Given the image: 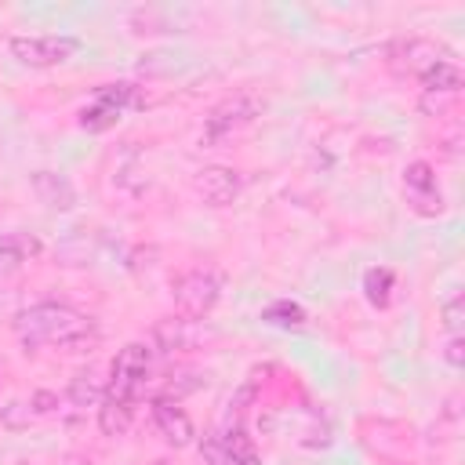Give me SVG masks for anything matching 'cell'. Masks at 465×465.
I'll list each match as a JSON object with an SVG mask.
<instances>
[{
	"label": "cell",
	"mask_w": 465,
	"mask_h": 465,
	"mask_svg": "<svg viewBox=\"0 0 465 465\" xmlns=\"http://www.w3.org/2000/svg\"><path fill=\"white\" fill-rule=\"evenodd\" d=\"M149 371H153V345L131 341L116 352L109 381L102 389V407H98V425L105 436H124L131 429L138 396L149 381Z\"/></svg>",
	"instance_id": "cell-1"
},
{
	"label": "cell",
	"mask_w": 465,
	"mask_h": 465,
	"mask_svg": "<svg viewBox=\"0 0 465 465\" xmlns=\"http://www.w3.org/2000/svg\"><path fill=\"white\" fill-rule=\"evenodd\" d=\"M15 331L25 345H54V349H84L98 338L94 320L69 305H33L15 316Z\"/></svg>",
	"instance_id": "cell-2"
},
{
	"label": "cell",
	"mask_w": 465,
	"mask_h": 465,
	"mask_svg": "<svg viewBox=\"0 0 465 465\" xmlns=\"http://www.w3.org/2000/svg\"><path fill=\"white\" fill-rule=\"evenodd\" d=\"M218 298H222V272L218 269H193L174 287L178 312L189 320H203L218 305Z\"/></svg>",
	"instance_id": "cell-3"
},
{
	"label": "cell",
	"mask_w": 465,
	"mask_h": 465,
	"mask_svg": "<svg viewBox=\"0 0 465 465\" xmlns=\"http://www.w3.org/2000/svg\"><path fill=\"white\" fill-rule=\"evenodd\" d=\"M262 109H265V102H262L254 91H236V94H229L225 102H218V105L211 109L207 127H203V142H222V138H229L232 131L247 127Z\"/></svg>",
	"instance_id": "cell-4"
},
{
	"label": "cell",
	"mask_w": 465,
	"mask_h": 465,
	"mask_svg": "<svg viewBox=\"0 0 465 465\" xmlns=\"http://www.w3.org/2000/svg\"><path fill=\"white\" fill-rule=\"evenodd\" d=\"M7 47H11V54H15L22 65L47 69V65L69 62V58L80 51V40H76V36H11Z\"/></svg>",
	"instance_id": "cell-5"
},
{
	"label": "cell",
	"mask_w": 465,
	"mask_h": 465,
	"mask_svg": "<svg viewBox=\"0 0 465 465\" xmlns=\"http://www.w3.org/2000/svg\"><path fill=\"white\" fill-rule=\"evenodd\" d=\"M403 196H407L411 211L421 218H436L443 211V193H440L436 174L425 160H414L403 167Z\"/></svg>",
	"instance_id": "cell-6"
},
{
	"label": "cell",
	"mask_w": 465,
	"mask_h": 465,
	"mask_svg": "<svg viewBox=\"0 0 465 465\" xmlns=\"http://www.w3.org/2000/svg\"><path fill=\"white\" fill-rule=\"evenodd\" d=\"M134 102V87L131 84H109L94 94V102L80 113V127L84 131H105L120 120V113Z\"/></svg>",
	"instance_id": "cell-7"
},
{
	"label": "cell",
	"mask_w": 465,
	"mask_h": 465,
	"mask_svg": "<svg viewBox=\"0 0 465 465\" xmlns=\"http://www.w3.org/2000/svg\"><path fill=\"white\" fill-rule=\"evenodd\" d=\"M196 193L203 196V203H211V207H225V203H232L236 196H240V189H243V178H240V171H232V167H222V163H211V167H203V171H196Z\"/></svg>",
	"instance_id": "cell-8"
},
{
	"label": "cell",
	"mask_w": 465,
	"mask_h": 465,
	"mask_svg": "<svg viewBox=\"0 0 465 465\" xmlns=\"http://www.w3.org/2000/svg\"><path fill=\"white\" fill-rule=\"evenodd\" d=\"M214 465H258V450L243 429H229L222 436H211L200 447Z\"/></svg>",
	"instance_id": "cell-9"
},
{
	"label": "cell",
	"mask_w": 465,
	"mask_h": 465,
	"mask_svg": "<svg viewBox=\"0 0 465 465\" xmlns=\"http://www.w3.org/2000/svg\"><path fill=\"white\" fill-rule=\"evenodd\" d=\"M153 425L156 432L171 443V447H189L196 429H193V418L174 403V400H153Z\"/></svg>",
	"instance_id": "cell-10"
},
{
	"label": "cell",
	"mask_w": 465,
	"mask_h": 465,
	"mask_svg": "<svg viewBox=\"0 0 465 465\" xmlns=\"http://www.w3.org/2000/svg\"><path fill=\"white\" fill-rule=\"evenodd\" d=\"M33 254H40V240H36V236H29V232L7 236V240L0 243V280L11 276L15 269H22Z\"/></svg>",
	"instance_id": "cell-11"
},
{
	"label": "cell",
	"mask_w": 465,
	"mask_h": 465,
	"mask_svg": "<svg viewBox=\"0 0 465 465\" xmlns=\"http://www.w3.org/2000/svg\"><path fill=\"white\" fill-rule=\"evenodd\" d=\"M392 54H403V58H392V65H400V69H407V73H425L429 65H436L440 58H436V47L432 44H425V40H407V44H400Z\"/></svg>",
	"instance_id": "cell-12"
},
{
	"label": "cell",
	"mask_w": 465,
	"mask_h": 465,
	"mask_svg": "<svg viewBox=\"0 0 465 465\" xmlns=\"http://www.w3.org/2000/svg\"><path fill=\"white\" fill-rule=\"evenodd\" d=\"M421 87H425V94H454L461 87V73H458L454 62L440 58L436 65H429L421 73Z\"/></svg>",
	"instance_id": "cell-13"
},
{
	"label": "cell",
	"mask_w": 465,
	"mask_h": 465,
	"mask_svg": "<svg viewBox=\"0 0 465 465\" xmlns=\"http://www.w3.org/2000/svg\"><path fill=\"white\" fill-rule=\"evenodd\" d=\"M262 320L265 323H272V327H305V309L298 305V302H287V298H280V302H272V305H265L262 309Z\"/></svg>",
	"instance_id": "cell-14"
},
{
	"label": "cell",
	"mask_w": 465,
	"mask_h": 465,
	"mask_svg": "<svg viewBox=\"0 0 465 465\" xmlns=\"http://www.w3.org/2000/svg\"><path fill=\"white\" fill-rule=\"evenodd\" d=\"M36 193H40L51 207H69V203H73V189H69L58 174H51V171H40V174H36Z\"/></svg>",
	"instance_id": "cell-15"
},
{
	"label": "cell",
	"mask_w": 465,
	"mask_h": 465,
	"mask_svg": "<svg viewBox=\"0 0 465 465\" xmlns=\"http://www.w3.org/2000/svg\"><path fill=\"white\" fill-rule=\"evenodd\" d=\"M392 272L389 269H371L367 276H363V291H367V302L371 305H389V298H392Z\"/></svg>",
	"instance_id": "cell-16"
},
{
	"label": "cell",
	"mask_w": 465,
	"mask_h": 465,
	"mask_svg": "<svg viewBox=\"0 0 465 465\" xmlns=\"http://www.w3.org/2000/svg\"><path fill=\"white\" fill-rule=\"evenodd\" d=\"M443 327H447L450 334H458V327H461V298H450V302L443 305Z\"/></svg>",
	"instance_id": "cell-17"
},
{
	"label": "cell",
	"mask_w": 465,
	"mask_h": 465,
	"mask_svg": "<svg viewBox=\"0 0 465 465\" xmlns=\"http://www.w3.org/2000/svg\"><path fill=\"white\" fill-rule=\"evenodd\" d=\"M91 396H94V381H91V374H76V381H73V400L84 403V400H91Z\"/></svg>",
	"instance_id": "cell-18"
},
{
	"label": "cell",
	"mask_w": 465,
	"mask_h": 465,
	"mask_svg": "<svg viewBox=\"0 0 465 465\" xmlns=\"http://www.w3.org/2000/svg\"><path fill=\"white\" fill-rule=\"evenodd\" d=\"M447 360H450L454 367H461V360H465V352H461V338H458V334H450V341H447Z\"/></svg>",
	"instance_id": "cell-19"
}]
</instances>
